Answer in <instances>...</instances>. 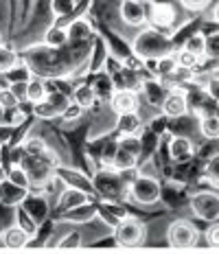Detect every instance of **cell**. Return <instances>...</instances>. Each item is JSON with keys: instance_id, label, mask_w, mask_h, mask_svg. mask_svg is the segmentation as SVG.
<instances>
[{"instance_id": "obj_1", "label": "cell", "mask_w": 219, "mask_h": 254, "mask_svg": "<svg viewBox=\"0 0 219 254\" xmlns=\"http://www.w3.org/2000/svg\"><path fill=\"white\" fill-rule=\"evenodd\" d=\"M173 42L171 38L164 35V31L156 29V26H147L138 33V38L134 40V53L141 60L147 57H162L167 53H173Z\"/></svg>"}, {"instance_id": "obj_2", "label": "cell", "mask_w": 219, "mask_h": 254, "mask_svg": "<svg viewBox=\"0 0 219 254\" xmlns=\"http://www.w3.org/2000/svg\"><path fill=\"white\" fill-rule=\"evenodd\" d=\"M145 239V224L136 217H121L119 224L114 226V241L121 248H136Z\"/></svg>"}, {"instance_id": "obj_3", "label": "cell", "mask_w": 219, "mask_h": 254, "mask_svg": "<svg viewBox=\"0 0 219 254\" xmlns=\"http://www.w3.org/2000/svg\"><path fill=\"white\" fill-rule=\"evenodd\" d=\"M130 197L134 199L136 204L141 206H151L156 204L162 195V187L153 176H136L130 182V189H127Z\"/></svg>"}, {"instance_id": "obj_4", "label": "cell", "mask_w": 219, "mask_h": 254, "mask_svg": "<svg viewBox=\"0 0 219 254\" xmlns=\"http://www.w3.org/2000/svg\"><path fill=\"white\" fill-rule=\"evenodd\" d=\"M189 204H191V213L197 219L206 221V224L219 221V195L215 190H197L189 197Z\"/></svg>"}, {"instance_id": "obj_5", "label": "cell", "mask_w": 219, "mask_h": 254, "mask_svg": "<svg viewBox=\"0 0 219 254\" xmlns=\"http://www.w3.org/2000/svg\"><path fill=\"white\" fill-rule=\"evenodd\" d=\"M167 241L171 248H178V250H186V248H193L197 243V228L191 221L178 219L169 226L167 230Z\"/></svg>"}, {"instance_id": "obj_6", "label": "cell", "mask_w": 219, "mask_h": 254, "mask_svg": "<svg viewBox=\"0 0 219 254\" xmlns=\"http://www.w3.org/2000/svg\"><path fill=\"white\" fill-rule=\"evenodd\" d=\"M160 110H162V114L167 116V119H182V116H186V112H189V92L180 86L169 88Z\"/></svg>"}, {"instance_id": "obj_7", "label": "cell", "mask_w": 219, "mask_h": 254, "mask_svg": "<svg viewBox=\"0 0 219 254\" xmlns=\"http://www.w3.org/2000/svg\"><path fill=\"white\" fill-rule=\"evenodd\" d=\"M108 105L114 114L136 112V110H141V94L132 88H114V92L108 99Z\"/></svg>"}, {"instance_id": "obj_8", "label": "cell", "mask_w": 219, "mask_h": 254, "mask_svg": "<svg viewBox=\"0 0 219 254\" xmlns=\"http://www.w3.org/2000/svg\"><path fill=\"white\" fill-rule=\"evenodd\" d=\"M147 20L156 29L167 31V29H173L175 22H178V11H175V7L171 2H151Z\"/></svg>"}, {"instance_id": "obj_9", "label": "cell", "mask_w": 219, "mask_h": 254, "mask_svg": "<svg viewBox=\"0 0 219 254\" xmlns=\"http://www.w3.org/2000/svg\"><path fill=\"white\" fill-rule=\"evenodd\" d=\"M90 193L79 187H71V184H64L60 195H57V208L64 210V213H71V210L79 208V206L88 204Z\"/></svg>"}, {"instance_id": "obj_10", "label": "cell", "mask_w": 219, "mask_h": 254, "mask_svg": "<svg viewBox=\"0 0 219 254\" xmlns=\"http://www.w3.org/2000/svg\"><path fill=\"white\" fill-rule=\"evenodd\" d=\"M119 15L127 26H143L147 22V9L143 0H121Z\"/></svg>"}, {"instance_id": "obj_11", "label": "cell", "mask_w": 219, "mask_h": 254, "mask_svg": "<svg viewBox=\"0 0 219 254\" xmlns=\"http://www.w3.org/2000/svg\"><path fill=\"white\" fill-rule=\"evenodd\" d=\"M169 88L164 86V81L160 77L156 79H145V81H141V99H145L149 105H153V108H160L164 101V97H167Z\"/></svg>"}, {"instance_id": "obj_12", "label": "cell", "mask_w": 219, "mask_h": 254, "mask_svg": "<svg viewBox=\"0 0 219 254\" xmlns=\"http://www.w3.org/2000/svg\"><path fill=\"white\" fill-rule=\"evenodd\" d=\"M193 153H195V145H193V140H191L189 136L178 134V136H173V138L169 140V158L173 162L191 160V158H193Z\"/></svg>"}, {"instance_id": "obj_13", "label": "cell", "mask_w": 219, "mask_h": 254, "mask_svg": "<svg viewBox=\"0 0 219 254\" xmlns=\"http://www.w3.org/2000/svg\"><path fill=\"white\" fill-rule=\"evenodd\" d=\"M29 239H31V232H29V230H24L20 224L9 226V228L2 232V237H0L2 246H4V248H9V250H20V248H26Z\"/></svg>"}, {"instance_id": "obj_14", "label": "cell", "mask_w": 219, "mask_h": 254, "mask_svg": "<svg viewBox=\"0 0 219 254\" xmlns=\"http://www.w3.org/2000/svg\"><path fill=\"white\" fill-rule=\"evenodd\" d=\"M116 129L123 136H136L143 129V116L141 112H125V114H116Z\"/></svg>"}, {"instance_id": "obj_15", "label": "cell", "mask_w": 219, "mask_h": 254, "mask_svg": "<svg viewBox=\"0 0 219 254\" xmlns=\"http://www.w3.org/2000/svg\"><path fill=\"white\" fill-rule=\"evenodd\" d=\"M138 165V156L127 149H123V147L116 145L114 153H112V167H114V171L119 173H125V171H132V169H136Z\"/></svg>"}, {"instance_id": "obj_16", "label": "cell", "mask_w": 219, "mask_h": 254, "mask_svg": "<svg viewBox=\"0 0 219 254\" xmlns=\"http://www.w3.org/2000/svg\"><path fill=\"white\" fill-rule=\"evenodd\" d=\"M55 173L62 178V182H64V184H71V187H79V189L88 190V193H92V190H94L92 182H90V180H85L83 176H79V173L74 171V169L57 167V169H55Z\"/></svg>"}, {"instance_id": "obj_17", "label": "cell", "mask_w": 219, "mask_h": 254, "mask_svg": "<svg viewBox=\"0 0 219 254\" xmlns=\"http://www.w3.org/2000/svg\"><path fill=\"white\" fill-rule=\"evenodd\" d=\"M197 129H200V134L204 136V138H211V140H217L219 138V119L213 114H202L200 119H197Z\"/></svg>"}, {"instance_id": "obj_18", "label": "cell", "mask_w": 219, "mask_h": 254, "mask_svg": "<svg viewBox=\"0 0 219 254\" xmlns=\"http://www.w3.org/2000/svg\"><path fill=\"white\" fill-rule=\"evenodd\" d=\"M73 101H77L81 108H92L94 103L99 101V97H97V90H94V86H90V83H81V86H77L74 88V92H73Z\"/></svg>"}, {"instance_id": "obj_19", "label": "cell", "mask_w": 219, "mask_h": 254, "mask_svg": "<svg viewBox=\"0 0 219 254\" xmlns=\"http://www.w3.org/2000/svg\"><path fill=\"white\" fill-rule=\"evenodd\" d=\"M49 97V88H46V83L42 81V79H29V83H26V101L31 105L44 101V99Z\"/></svg>"}, {"instance_id": "obj_20", "label": "cell", "mask_w": 219, "mask_h": 254, "mask_svg": "<svg viewBox=\"0 0 219 254\" xmlns=\"http://www.w3.org/2000/svg\"><path fill=\"white\" fill-rule=\"evenodd\" d=\"M20 149H22V153L26 158H37L42 156L46 149H49V145H46L44 138H40V136H26V138L22 140V145H20Z\"/></svg>"}, {"instance_id": "obj_21", "label": "cell", "mask_w": 219, "mask_h": 254, "mask_svg": "<svg viewBox=\"0 0 219 254\" xmlns=\"http://www.w3.org/2000/svg\"><path fill=\"white\" fill-rule=\"evenodd\" d=\"M66 42H71V38H68V29L64 26H51L44 33V44L49 49H62Z\"/></svg>"}, {"instance_id": "obj_22", "label": "cell", "mask_w": 219, "mask_h": 254, "mask_svg": "<svg viewBox=\"0 0 219 254\" xmlns=\"http://www.w3.org/2000/svg\"><path fill=\"white\" fill-rule=\"evenodd\" d=\"M18 64H20L18 53H15L13 49H9V46L0 44V75H7V72L13 70Z\"/></svg>"}, {"instance_id": "obj_23", "label": "cell", "mask_w": 219, "mask_h": 254, "mask_svg": "<svg viewBox=\"0 0 219 254\" xmlns=\"http://www.w3.org/2000/svg\"><path fill=\"white\" fill-rule=\"evenodd\" d=\"M175 55V62H178V66H182V68H191V70H195L197 66H200V62L204 60V57H200L197 53H193V51H189V49H178L173 53Z\"/></svg>"}, {"instance_id": "obj_24", "label": "cell", "mask_w": 219, "mask_h": 254, "mask_svg": "<svg viewBox=\"0 0 219 254\" xmlns=\"http://www.w3.org/2000/svg\"><path fill=\"white\" fill-rule=\"evenodd\" d=\"M175 68H178L175 55H173V53H167V55L158 57V72H156V77H160L162 81H164V79H171V75L175 72Z\"/></svg>"}, {"instance_id": "obj_25", "label": "cell", "mask_w": 219, "mask_h": 254, "mask_svg": "<svg viewBox=\"0 0 219 254\" xmlns=\"http://www.w3.org/2000/svg\"><path fill=\"white\" fill-rule=\"evenodd\" d=\"M182 46H184V49H189V51H193V53H197L200 57H204V60H206V33L197 31V33L189 35V38L184 40Z\"/></svg>"}, {"instance_id": "obj_26", "label": "cell", "mask_w": 219, "mask_h": 254, "mask_svg": "<svg viewBox=\"0 0 219 254\" xmlns=\"http://www.w3.org/2000/svg\"><path fill=\"white\" fill-rule=\"evenodd\" d=\"M7 180H9V182H13V184H18V187H22V189H29L31 187L29 173H26L24 165H20V162H15V165L7 171Z\"/></svg>"}, {"instance_id": "obj_27", "label": "cell", "mask_w": 219, "mask_h": 254, "mask_svg": "<svg viewBox=\"0 0 219 254\" xmlns=\"http://www.w3.org/2000/svg\"><path fill=\"white\" fill-rule=\"evenodd\" d=\"M90 31H92V26H90L88 20L79 18V20H74V22L68 26V38L71 40H83V38H88L90 35Z\"/></svg>"}, {"instance_id": "obj_28", "label": "cell", "mask_w": 219, "mask_h": 254, "mask_svg": "<svg viewBox=\"0 0 219 254\" xmlns=\"http://www.w3.org/2000/svg\"><path fill=\"white\" fill-rule=\"evenodd\" d=\"M204 173H206L208 184H213L215 189H219V153H213V156L208 158Z\"/></svg>"}, {"instance_id": "obj_29", "label": "cell", "mask_w": 219, "mask_h": 254, "mask_svg": "<svg viewBox=\"0 0 219 254\" xmlns=\"http://www.w3.org/2000/svg\"><path fill=\"white\" fill-rule=\"evenodd\" d=\"M18 103H20V99L15 97V92L11 90V86L0 88V108L9 112V110H15V108H18Z\"/></svg>"}, {"instance_id": "obj_30", "label": "cell", "mask_w": 219, "mask_h": 254, "mask_svg": "<svg viewBox=\"0 0 219 254\" xmlns=\"http://www.w3.org/2000/svg\"><path fill=\"white\" fill-rule=\"evenodd\" d=\"M74 7H77V2L74 0H51V9L55 15H71L74 11Z\"/></svg>"}, {"instance_id": "obj_31", "label": "cell", "mask_w": 219, "mask_h": 254, "mask_svg": "<svg viewBox=\"0 0 219 254\" xmlns=\"http://www.w3.org/2000/svg\"><path fill=\"white\" fill-rule=\"evenodd\" d=\"M83 110L85 108H81L77 101H71L66 105V108L62 110V114H60V119L62 121H77V119H81L83 116Z\"/></svg>"}, {"instance_id": "obj_32", "label": "cell", "mask_w": 219, "mask_h": 254, "mask_svg": "<svg viewBox=\"0 0 219 254\" xmlns=\"http://www.w3.org/2000/svg\"><path fill=\"white\" fill-rule=\"evenodd\" d=\"M57 248H60V250H79V248H81V235L73 230L71 235H66L57 243Z\"/></svg>"}, {"instance_id": "obj_33", "label": "cell", "mask_w": 219, "mask_h": 254, "mask_svg": "<svg viewBox=\"0 0 219 254\" xmlns=\"http://www.w3.org/2000/svg\"><path fill=\"white\" fill-rule=\"evenodd\" d=\"M206 57H211V60L219 57V31L206 33Z\"/></svg>"}, {"instance_id": "obj_34", "label": "cell", "mask_w": 219, "mask_h": 254, "mask_svg": "<svg viewBox=\"0 0 219 254\" xmlns=\"http://www.w3.org/2000/svg\"><path fill=\"white\" fill-rule=\"evenodd\" d=\"M7 79H9L11 83H15V81H29V79H31L29 68H26L24 64H18V66L13 68V70H9V72H7Z\"/></svg>"}, {"instance_id": "obj_35", "label": "cell", "mask_w": 219, "mask_h": 254, "mask_svg": "<svg viewBox=\"0 0 219 254\" xmlns=\"http://www.w3.org/2000/svg\"><path fill=\"white\" fill-rule=\"evenodd\" d=\"M119 147H123V149L132 151V153H141V140L136 138V136H123V138L119 140Z\"/></svg>"}, {"instance_id": "obj_36", "label": "cell", "mask_w": 219, "mask_h": 254, "mask_svg": "<svg viewBox=\"0 0 219 254\" xmlns=\"http://www.w3.org/2000/svg\"><path fill=\"white\" fill-rule=\"evenodd\" d=\"M206 97L211 99V101H215V103H219V77H211L206 81Z\"/></svg>"}, {"instance_id": "obj_37", "label": "cell", "mask_w": 219, "mask_h": 254, "mask_svg": "<svg viewBox=\"0 0 219 254\" xmlns=\"http://www.w3.org/2000/svg\"><path fill=\"white\" fill-rule=\"evenodd\" d=\"M180 4H182L186 11H204L208 4H211V0H180Z\"/></svg>"}, {"instance_id": "obj_38", "label": "cell", "mask_w": 219, "mask_h": 254, "mask_svg": "<svg viewBox=\"0 0 219 254\" xmlns=\"http://www.w3.org/2000/svg\"><path fill=\"white\" fill-rule=\"evenodd\" d=\"M206 239L211 248H219V221H213L211 224V228L206 232Z\"/></svg>"}, {"instance_id": "obj_39", "label": "cell", "mask_w": 219, "mask_h": 254, "mask_svg": "<svg viewBox=\"0 0 219 254\" xmlns=\"http://www.w3.org/2000/svg\"><path fill=\"white\" fill-rule=\"evenodd\" d=\"M26 83H29V81H15V83H11V90L15 92V97H18L20 101H26Z\"/></svg>"}, {"instance_id": "obj_40", "label": "cell", "mask_w": 219, "mask_h": 254, "mask_svg": "<svg viewBox=\"0 0 219 254\" xmlns=\"http://www.w3.org/2000/svg\"><path fill=\"white\" fill-rule=\"evenodd\" d=\"M213 22L219 24V0H217L215 7H213Z\"/></svg>"}, {"instance_id": "obj_41", "label": "cell", "mask_w": 219, "mask_h": 254, "mask_svg": "<svg viewBox=\"0 0 219 254\" xmlns=\"http://www.w3.org/2000/svg\"><path fill=\"white\" fill-rule=\"evenodd\" d=\"M4 180H7V169L0 165V182H4Z\"/></svg>"}, {"instance_id": "obj_42", "label": "cell", "mask_w": 219, "mask_h": 254, "mask_svg": "<svg viewBox=\"0 0 219 254\" xmlns=\"http://www.w3.org/2000/svg\"><path fill=\"white\" fill-rule=\"evenodd\" d=\"M215 116L219 119V103H215Z\"/></svg>"}, {"instance_id": "obj_43", "label": "cell", "mask_w": 219, "mask_h": 254, "mask_svg": "<svg viewBox=\"0 0 219 254\" xmlns=\"http://www.w3.org/2000/svg\"><path fill=\"white\" fill-rule=\"evenodd\" d=\"M0 44H2V35H0Z\"/></svg>"}, {"instance_id": "obj_44", "label": "cell", "mask_w": 219, "mask_h": 254, "mask_svg": "<svg viewBox=\"0 0 219 254\" xmlns=\"http://www.w3.org/2000/svg\"><path fill=\"white\" fill-rule=\"evenodd\" d=\"M143 2H145V0H143Z\"/></svg>"}]
</instances>
